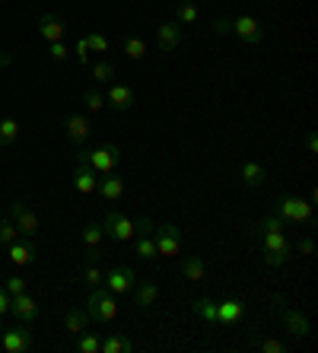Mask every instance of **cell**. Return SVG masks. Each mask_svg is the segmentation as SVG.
<instances>
[{"mask_svg":"<svg viewBox=\"0 0 318 353\" xmlns=\"http://www.w3.org/2000/svg\"><path fill=\"white\" fill-rule=\"evenodd\" d=\"M77 163H86L90 169H96V175H108L118 169L121 163V150L115 147V143H102V147H83L77 150Z\"/></svg>","mask_w":318,"mask_h":353,"instance_id":"cell-1","label":"cell"},{"mask_svg":"<svg viewBox=\"0 0 318 353\" xmlns=\"http://www.w3.org/2000/svg\"><path fill=\"white\" fill-rule=\"evenodd\" d=\"M261 248L268 268H284L293 258V242L286 239L284 230H261Z\"/></svg>","mask_w":318,"mask_h":353,"instance_id":"cell-2","label":"cell"},{"mask_svg":"<svg viewBox=\"0 0 318 353\" xmlns=\"http://www.w3.org/2000/svg\"><path fill=\"white\" fill-rule=\"evenodd\" d=\"M86 312L96 325H112L121 312V305H118V296H112L106 287H92L90 299H86Z\"/></svg>","mask_w":318,"mask_h":353,"instance_id":"cell-3","label":"cell"},{"mask_svg":"<svg viewBox=\"0 0 318 353\" xmlns=\"http://www.w3.org/2000/svg\"><path fill=\"white\" fill-rule=\"evenodd\" d=\"M274 214L284 216L286 223L309 226V230L315 226V207H312L309 201H302V197H290V194L277 197V201H274Z\"/></svg>","mask_w":318,"mask_h":353,"instance_id":"cell-4","label":"cell"},{"mask_svg":"<svg viewBox=\"0 0 318 353\" xmlns=\"http://www.w3.org/2000/svg\"><path fill=\"white\" fill-rule=\"evenodd\" d=\"M270 315H280V321L286 325V331L293 337H309V319H306V312H299V309H293V305H286L284 296H274L270 299Z\"/></svg>","mask_w":318,"mask_h":353,"instance_id":"cell-5","label":"cell"},{"mask_svg":"<svg viewBox=\"0 0 318 353\" xmlns=\"http://www.w3.org/2000/svg\"><path fill=\"white\" fill-rule=\"evenodd\" d=\"M7 216H10L13 223H17L19 236H26V239H39V232H41V216L35 214V210H32L29 204H26V201H10Z\"/></svg>","mask_w":318,"mask_h":353,"instance_id":"cell-6","label":"cell"},{"mask_svg":"<svg viewBox=\"0 0 318 353\" xmlns=\"http://www.w3.org/2000/svg\"><path fill=\"white\" fill-rule=\"evenodd\" d=\"M102 230H106V236L112 239V242H118V245H128V242L137 236L134 220L128 214H121V210H108L106 220H102Z\"/></svg>","mask_w":318,"mask_h":353,"instance_id":"cell-7","label":"cell"},{"mask_svg":"<svg viewBox=\"0 0 318 353\" xmlns=\"http://www.w3.org/2000/svg\"><path fill=\"white\" fill-rule=\"evenodd\" d=\"M181 239H185L181 226H175V223H159V226L153 230L156 255H163V258H175V255L181 252Z\"/></svg>","mask_w":318,"mask_h":353,"instance_id":"cell-8","label":"cell"},{"mask_svg":"<svg viewBox=\"0 0 318 353\" xmlns=\"http://www.w3.org/2000/svg\"><path fill=\"white\" fill-rule=\"evenodd\" d=\"M32 344H35V337L23 321H17L13 328H3V325H0V350L3 353H26Z\"/></svg>","mask_w":318,"mask_h":353,"instance_id":"cell-9","label":"cell"},{"mask_svg":"<svg viewBox=\"0 0 318 353\" xmlns=\"http://www.w3.org/2000/svg\"><path fill=\"white\" fill-rule=\"evenodd\" d=\"M134 283H137V277H134V271L128 268V264H115L112 271L106 274V280H102V287H106L112 296H118V299L131 293Z\"/></svg>","mask_w":318,"mask_h":353,"instance_id":"cell-10","label":"cell"},{"mask_svg":"<svg viewBox=\"0 0 318 353\" xmlns=\"http://www.w3.org/2000/svg\"><path fill=\"white\" fill-rule=\"evenodd\" d=\"M7 258H10V264L13 268H29V264H35V258H39V245H35V239H26V236H19L17 242H10L7 248Z\"/></svg>","mask_w":318,"mask_h":353,"instance_id":"cell-11","label":"cell"},{"mask_svg":"<svg viewBox=\"0 0 318 353\" xmlns=\"http://www.w3.org/2000/svg\"><path fill=\"white\" fill-rule=\"evenodd\" d=\"M64 134H67V140H70V147L83 150L86 143H90V134H92L90 118L86 115H67L64 118Z\"/></svg>","mask_w":318,"mask_h":353,"instance_id":"cell-12","label":"cell"},{"mask_svg":"<svg viewBox=\"0 0 318 353\" xmlns=\"http://www.w3.org/2000/svg\"><path fill=\"white\" fill-rule=\"evenodd\" d=\"M10 315H13L17 321H23V325H32V321H39L41 309H39V303H35L29 293H19V296L10 299Z\"/></svg>","mask_w":318,"mask_h":353,"instance_id":"cell-13","label":"cell"},{"mask_svg":"<svg viewBox=\"0 0 318 353\" xmlns=\"http://www.w3.org/2000/svg\"><path fill=\"white\" fill-rule=\"evenodd\" d=\"M39 39L45 41V45H51V41H64L67 39V19L57 17V13H45V17L39 19Z\"/></svg>","mask_w":318,"mask_h":353,"instance_id":"cell-14","label":"cell"},{"mask_svg":"<svg viewBox=\"0 0 318 353\" xmlns=\"http://www.w3.org/2000/svg\"><path fill=\"white\" fill-rule=\"evenodd\" d=\"M232 35H239L245 45H261L264 41V26L255 17H236L232 19Z\"/></svg>","mask_w":318,"mask_h":353,"instance_id":"cell-15","label":"cell"},{"mask_svg":"<svg viewBox=\"0 0 318 353\" xmlns=\"http://www.w3.org/2000/svg\"><path fill=\"white\" fill-rule=\"evenodd\" d=\"M134 102H137V92L124 83H108V92H106V105H112L115 112H131Z\"/></svg>","mask_w":318,"mask_h":353,"instance_id":"cell-16","label":"cell"},{"mask_svg":"<svg viewBox=\"0 0 318 353\" xmlns=\"http://www.w3.org/2000/svg\"><path fill=\"white\" fill-rule=\"evenodd\" d=\"M96 194L102 197V201H108V204H115V201L124 194V179L118 175V169H115V172H108V175H99Z\"/></svg>","mask_w":318,"mask_h":353,"instance_id":"cell-17","label":"cell"},{"mask_svg":"<svg viewBox=\"0 0 318 353\" xmlns=\"http://www.w3.org/2000/svg\"><path fill=\"white\" fill-rule=\"evenodd\" d=\"M156 45H159V51H175L181 45V26L179 23H159L156 26Z\"/></svg>","mask_w":318,"mask_h":353,"instance_id":"cell-18","label":"cell"},{"mask_svg":"<svg viewBox=\"0 0 318 353\" xmlns=\"http://www.w3.org/2000/svg\"><path fill=\"white\" fill-rule=\"evenodd\" d=\"M70 179H74V188L80 191L83 197H90V194H96V188H99V175H96V169H90V165L86 163H80L74 169V175H70Z\"/></svg>","mask_w":318,"mask_h":353,"instance_id":"cell-19","label":"cell"},{"mask_svg":"<svg viewBox=\"0 0 318 353\" xmlns=\"http://www.w3.org/2000/svg\"><path fill=\"white\" fill-rule=\"evenodd\" d=\"M131 293H134V305H137V309H150V305H156V299H159V287H156L153 280H137Z\"/></svg>","mask_w":318,"mask_h":353,"instance_id":"cell-20","label":"cell"},{"mask_svg":"<svg viewBox=\"0 0 318 353\" xmlns=\"http://www.w3.org/2000/svg\"><path fill=\"white\" fill-rule=\"evenodd\" d=\"M134 341L124 337L121 331H106V337L99 341V353H131Z\"/></svg>","mask_w":318,"mask_h":353,"instance_id":"cell-21","label":"cell"},{"mask_svg":"<svg viewBox=\"0 0 318 353\" xmlns=\"http://www.w3.org/2000/svg\"><path fill=\"white\" fill-rule=\"evenodd\" d=\"M245 315V303L242 299H223V303H217V325H236V321H242Z\"/></svg>","mask_w":318,"mask_h":353,"instance_id":"cell-22","label":"cell"},{"mask_svg":"<svg viewBox=\"0 0 318 353\" xmlns=\"http://www.w3.org/2000/svg\"><path fill=\"white\" fill-rule=\"evenodd\" d=\"M92 325V319H90V312H86V309H67L64 312V328L70 331V337H77V334H83V331L90 328Z\"/></svg>","mask_w":318,"mask_h":353,"instance_id":"cell-23","label":"cell"},{"mask_svg":"<svg viewBox=\"0 0 318 353\" xmlns=\"http://www.w3.org/2000/svg\"><path fill=\"white\" fill-rule=\"evenodd\" d=\"M239 175H242V181L248 185V188H264V181H268V169H264L261 163H255V159L242 163Z\"/></svg>","mask_w":318,"mask_h":353,"instance_id":"cell-24","label":"cell"},{"mask_svg":"<svg viewBox=\"0 0 318 353\" xmlns=\"http://www.w3.org/2000/svg\"><path fill=\"white\" fill-rule=\"evenodd\" d=\"M179 268H181V277L185 280H197V283H201V280L207 277V268H204V261H201L197 255H185L179 261Z\"/></svg>","mask_w":318,"mask_h":353,"instance_id":"cell-25","label":"cell"},{"mask_svg":"<svg viewBox=\"0 0 318 353\" xmlns=\"http://www.w3.org/2000/svg\"><path fill=\"white\" fill-rule=\"evenodd\" d=\"M134 258H140V261H156V242H153V232H147V236H134Z\"/></svg>","mask_w":318,"mask_h":353,"instance_id":"cell-26","label":"cell"},{"mask_svg":"<svg viewBox=\"0 0 318 353\" xmlns=\"http://www.w3.org/2000/svg\"><path fill=\"white\" fill-rule=\"evenodd\" d=\"M80 239H83V245L90 248V252H96V248L106 242V230H102V223H86L83 232H80Z\"/></svg>","mask_w":318,"mask_h":353,"instance_id":"cell-27","label":"cell"},{"mask_svg":"<svg viewBox=\"0 0 318 353\" xmlns=\"http://www.w3.org/2000/svg\"><path fill=\"white\" fill-rule=\"evenodd\" d=\"M175 17H179V26H195L197 17H201V10H197V3H191V0H179V3H175Z\"/></svg>","mask_w":318,"mask_h":353,"instance_id":"cell-28","label":"cell"},{"mask_svg":"<svg viewBox=\"0 0 318 353\" xmlns=\"http://www.w3.org/2000/svg\"><path fill=\"white\" fill-rule=\"evenodd\" d=\"M191 312L197 319H204V325H217V303L213 299H195L191 303Z\"/></svg>","mask_w":318,"mask_h":353,"instance_id":"cell-29","label":"cell"},{"mask_svg":"<svg viewBox=\"0 0 318 353\" xmlns=\"http://www.w3.org/2000/svg\"><path fill=\"white\" fill-rule=\"evenodd\" d=\"M83 105H86V112L99 115L102 108H108L106 105V92H99L96 86H86V90H83Z\"/></svg>","mask_w":318,"mask_h":353,"instance_id":"cell-30","label":"cell"},{"mask_svg":"<svg viewBox=\"0 0 318 353\" xmlns=\"http://www.w3.org/2000/svg\"><path fill=\"white\" fill-rule=\"evenodd\" d=\"M19 140V121L17 118H3L0 121V147H13Z\"/></svg>","mask_w":318,"mask_h":353,"instance_id":"cell-31","label":"cell"},{"mask_svg":"<svg viewBox=\"0 0 318 353\" xmlns=\"http://www.w3.org/2000/svg\"><path fill=\"white\" fill-rule=\"evenodd\" d=\"M99 341H102V337L96 334V331H83V334H77V341H74V350L77 353H99Z\"/></svg>","mask_w":318,"mask_h":353,"instance_id":"cell-32","label":"cell"},{"mask_svg":"<svg viewBox=\"0 0 318 353\" xmlns=\"http://www.w3.org/2000/svg\"><path fill=\"white\" fill-rule=\"evenodd\" d=\"M121 51H124V54H128L131 61H140L143 54H147V41L137 39V35H128V39L121 41Z\"/></svg>","mask_w":318,"mask_h":353,"instance_id":"cell-33","label":"cell"},{"mask_svg":"<svg viewBox=\"0 0 318 353\" xmlns=\"http://www.w3.org/2000/svg\"><path fill=\"white\" fill-rule=\"evenodd\" d=\"M102 280H106V274L99 271V264L92 261V258H86V264H83V283H90V287H102Z\"/></svg>","mask_w":318,"mask_h":353,"instance_id":"cell-34","label":"cell"},{"mask_svg":"<svg viewBox=\"0 0 318 353\" xmlns=\"http://www.w3.org/2000/svg\"><path fill=\"white\" fill-rule=\"evenodd\" d=\"M17 239H19L17 223L10 220V216H3V220H0V248H7L10 242H17Z\"/></svg>","mask_w":318,"mask_h":353,"instance_id":"cell-35","label":"cell"},{"mask_svg":"<svg viewBox=\"0 0 318 353\" xmlns=\"http://www.w3.org/2000/svg\"><path fill=\"white\" fill-rule=\"evenodd\" d=\"M90 74L96 77V83H112L115 64H112V61H96V64H90Z\"/></svg>","mask_w":318,"mask_h":353,"instance_id":"cell-36","label":"cell"},{"mask_svg":"<svg viewBox=\"0 0 318 353\" xmlns=\"http://www.w3.org/2000/svg\"><path fill=\"white\" fill-rule=\"evenodd\" d=\"M86 41H90V51H96V54H108L112 51V41L102 32H86Z\"/></svg>","mask_w":318,"mask_h":353,"instance_id":"cell-37","label":"cell"},{"mask_svg":"<svg viewBox=\"0 0 318 353\" xmlns=\"http://www.w3.org/2000/svg\"><path fill=\"white\" fill-rule=\"evenodd\" d=\"M26 287H29V283H26V277H23V274H10V277L3 280V290H7L10 296H19V293H26Z\"/></svg>","mask_w":318,"mask_h":353,"instance_id":"cell-38","label":"cell"},{"mask_svg":"<svg viewBox=\"0 0 318 353\" xmlns=\"http://www.w3.org/2000/svg\"><path fill=\"white\" fill-rule=\"evenodd\" d=\"M74 54H77V61H80V64H86V67L92 64V61H90V41H86V35H80V39L74 41Z\"/></svg>","mask_w":318,"mask_h":353,"instance_id":"cell-39","label":"cell"},{"mask_svg":"<svg viewBox=\"0 0 318 353\" xmlns=\"http://www.w3.org/2000/svg\"><path fill=\"white\" fill-rule=\"evenodd\" d=\"M48 54H51V61H67L70 58V45H67V41H51Z\"/></svg>","mask_w":318,"mask_h":353,"instance_id":"cell-40","label":"cell"},{"mask_svg":"<svg viewBox=\"0 0 318 353\" xmlns=\"http://www.w3.org/2000/svg\"><path fill=\"white\" fill-rule=\"evenodd\" d=\"M210 32L213 35H232V19L217 17V19H213V26H210Z\"/></svg>","mask_w":318,"mask_h":353,"instance_id":"cell-41","label":"cell"},{"mask_svg":"<svg viewBox=\"0 0 318 353\" xmlns=\"http://www.w3.org/2000/svg\"><path fill=\"white\" fill-rule=\"evenodd\" d=\"M293 252H299V255H312V252H315V239H312V236H302L299 242L293 245Z\"/></svg>","mask_w":318,"mask_h":353,"instance_id":"cell-42","label":"cell"},{"mask_svg":"<svg viewBox=\"0 0 318 353\" xmlns=\"http://www.w3.org/2000/svg\"><path fill=\"white\" fill-rule=\"evenodd\" d=\"M10 299H13V296H10L7 290H3V283H0V319L10 315Z\"/></svg>","mask_w":318,"mask_h":353,"instance_id":"cell-43","label":"cell"},{"mask_svg":"<svg viewBox=\"0 0 318 353\" xmlns=\"http://www.w3.org/2000/svg\"><path fill=\"white\" fill-rule=\"evenodd\" d=\"M306 150H309L312 157H315V153H318V134H315V131H309V134H306Z\"/></svg>","mask_w":318,"mask_h":353,"instance_id":"cell-44","label":"cell"},{"mask_svg":"<svg viewBox=\"0 0 318 353\" xmlns=\"http://www.w3.org/2000/svg\"><path fill=\"white\" fill-rule=\"evenodd\" d=\"M0 64L7 67V64H13V58H10V54H0Z\"/></svg>","mask_w":318,"mask_h":353,"instance_id":"cell-45","label":"cell"}]
</instances>
